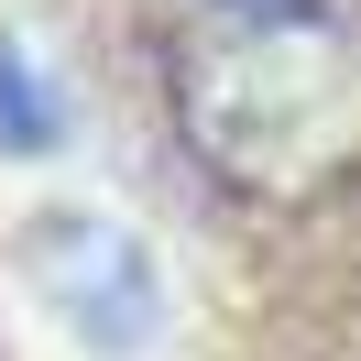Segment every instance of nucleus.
<instances>
[{"label": "nucleus", "instance_id": "3", "mask_svg": "<svg viewBox=\"0 0 361 361\" xmlns=\"http://www.w3.org/2000/svg\"><path fill=\"white\" fill-rule=\"evenodd\" d=\"M55 132H66V99H55V77L33 66L23 44H0V142H11V154H44Z\"/></svg>", "mask_w": 361, "mask_h": 361}, {"label": "nucleus", "instance_id": "1", "mask_svg": "<svg viewBox=\"0 0 361 361\" xmlns=\"http://www.w3.org/2000/svg\"><path fill=\"white\" fill-rule=\"evenodd\" d=\"M176 121L241 186H317L361 154V44L329 0H186Z\"/></svg>", "mask_w": 361, "mask_h": 361}, {"label": "nucleus", "instance_id": "2", "mask_svg": "<svg viewBox=\"0 0 361 361\" xmlns=\"http://www.w3.org/2000/svg\"><path fill=\"white\" fill-rule=\"evenodd\" d=\"M33 285L88 350H142V329H154V252L121 219H88V208L44 219L33 230Z\"/></svg>", "mask_w": 361, "mask_h": 361}]
</instances>
